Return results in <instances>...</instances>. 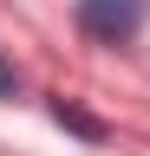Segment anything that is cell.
<instances>
[{"label":"cell","mask_w":150,"mask_h":156,"mask_svg":"<svg viewBox=\"0 0 150 156\" xmlns=\"http://www.w3.org/2000/svg\"><path fill=\"white\" fill-rule=\"evenodd\" d=\"M79 26L98 46H124L144 26V0H79Z\"/></svg>","instance_id":"6da1fadb"},{"label":"cell","mask_w":150,"mask_h":156,"mask_svg":"<svg viewBox=\"0 0 150 156\" xmlns=\"http://www.w3.org/2000/svg\"><path fill=\"white\" fill-rule=\"evenodd\" d=\"M52 117H59L65 130H79V136H104V124H98V117H91V111H79V104H72V98H59V104H52Z\"/></svg>","instance_id":"7a4b0ae2"},{"label":"cell","mask_w":150,"mask_h":156,"mask_svg":"<svg viewBox=\"0 0 150 156\" xmlns=\"http://www.w3.org/2000/svg\"><path fill=\"white\" fill-rule=\"evenodd\" d=\"M0 91H13V65H7V58H0Z\"/></svg>","instance_id":"3957f363"}]
</instances>
